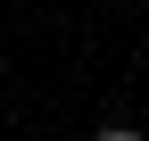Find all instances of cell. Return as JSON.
Wrapping results in <instances>:
<instances>
[{
	"label": "cell",
	"instance_id": "obj_1",
	"mask_svg": "<svg viewBox=\"0 0 149 141\" xmlns=\"http://www.w3.org/2000/svg\"><path fill=\"white\" fill-rule=\"evenodd\" d=\"M91 141H149V133H141V125H100Z\"/></svg>",
	"mask_w": 149,
	"mask_h": 141
}]
</instances>
